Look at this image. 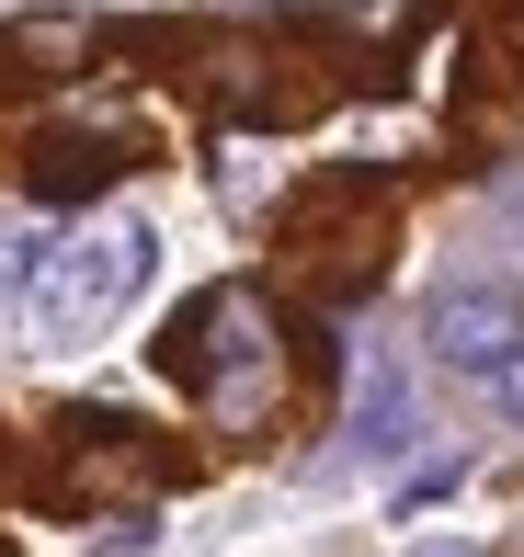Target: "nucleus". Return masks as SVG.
<instances>
[{
    "mask_svg": "<svg viewBox=\"0 0 524 557\" xmlns=\"http://www.w3.org/2000/svg\"><path fill=\"white\" fill-rule=\"evenodd\" d=\"M148 262H160V227L148 216H103V227H81L69 250H46L35 262V285L12 296V331L35 342V352H69V342H92L114 308L148 285Z\"/></svg>",
    "mask_w": 524,
    "mask_h": 557,
    "instance_id": "1",
    "label": "nucleus"
},
{
    "mask_svg": "<svg viewBox=\"0 0 524 557\" xmlns=\"http://www.w3.org/2000/svg\"><path fill=\"white\" fill-rule=\"evenodd\" d=\"M171 375H194L206 387V410H263L273 398V319H263V296H240V285H217V296H194L183 319H171Z\"/></svg>",
    "mask_w": 524,
    "mask_h": 557,
    "instance_id": "2",
    "label": "nucleus"
},
{
    "mask_svg": "<svg viewBox=\"0 0 524 557\" xmlns=\"http://www.w3.org/2000/svg\"><path fill=\"white\" fill-rule=\"evenodd\" d=\"M422 352H434L444 375H502V364H524V296L513 285H444L434 308H422Z\"/></svg>",
    "mask_w": 524,
    "mask_h": 557,
    "instance_id": "3",
    "label": "nucleus"
},
{
    "mask_svg": "<svg viewBox=\"0 0 524 557\" xmlns=\"http://www.w3.org/2000/svg\"><path fill=\"white\" fill-rule=\"evenodd\" d=\"M422 444V410H411V375L388 364V352H365L354 364V467H388V455Z\"/></svg>",
    "mask_w": 524,
    "mask_h": 557,
    "instance_id": "4",
    "label": "nucleus"
},
{
    "mask_svg": "<svg viewBox=\"0 0 524 557\" xmlns=\"http://www.w3.org/2000/svg\"><path fill=\"white\" fill-rule=\"evenodd\" d=\"M103 171H114V137H46L35 183H46V194H81V183H103Z\"/></svg>",
    "mask_w": 524,
    "mask_h": 557,
    "instance_id": "5",
    "label": "nucleus"
},
{
    "mask_svg": "<svg viewBox=\"0 0 524 557\" xmlns=\"http://www.w3.org/2000/svg\"><path fill=\"white\" fill-rule=\"evenodd\" d=\"M35 262H46V239H35V227H0V296H23V285H35Z\"/></svg>",
    "mask_w": 524,
    "mask_h": 557,
    "instance_id": "6",
    "label": "nucleus"
},
{
    "mask_svg": "<svg viewBox=\"0 0 524 557\" xmlns=\"http://www.w3.org/2000/svg\"><path fill=\"white\" fill-rule=\"evenodd\" d=\"M490 387H502V410H513V433H524V364H502Z\"/></svg>",
    "mask_w": 524,
    "mask_h": 557,
    "instance_id": "7",
    "label": "nucleus"
},
{
    "mask_svg": "<svg viewBox=\"0 0 524 557\" xmlns=\"http://www.w3.org/2000/svg\"><path fill=\"white\" fill-rule=\"evenodd\" d=\"M422 557H467V546H422Z\"/></svg>",
    "mask_w": 524,
    "mask_h": 557,
    "instance_id": "8",
    "label": "nucleus"
}]
</instances>
